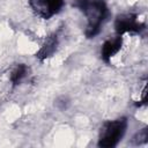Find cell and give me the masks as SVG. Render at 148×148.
Masks as SVG:
<instances>
[{
  "instance_id": "obj_1",
  "label": "cell",
  "mask_w": 148,
  "mask_h": 148,
  "mask_svg": "<svg viewBox=\"0 0 148 148\" xmlns=\"http://www.w3.org/2000/svg\"><path fill=\"white\" fill-rule=\"evenodd\" d=\"M73 7L77 8L87 18L84 31L87 38L97 36L110 15L105 0H75Z\"/></svg>"
},
{
  "instance_id": "obj_2",
  "label": "cell",
  "mask_w": 148,
  "mask_h": 148,
  "mask_svg": "<svg viewBox=\"0 0 148 148\" xmlns=\"http://www.w3.org/2000/svg\"><path fill=\"white\" fill-rule=\"evenodd\" d=\"M127 130V119L125 117L106 120L103 123L99 133L97 146L101 148H113L123 139Z\"/></svg>"
},
{
  "instance_id": "obj_3",
  "label": "cell",
  "mask_w": 148,
  "mask_h": 148,
  "mask_svg": "<svg viewBox=\"0 0 148 148\" xmlns=\"http://www.w3.org/2000/svg\"><path fill=\"white\" fill-rule=\"evenodd\" d=\"M146 29V24L138 20V15L133 13L120 14L114 20V30L117 35L123 36L126 32L141 34Z\"/></svg>"
},
{
  "instance_id": "obj_4",
  "label": "cell",
  "mask_w": 148,
  "mask_h": 148,
  "mask_svg": "<svg viewBox=\"0 0 148 148\" xmlns=\"http://www.w3.org/2000/svg\"><path fill=\"white\" fill-rule=\"evenodd\" d=\"M64 5V0H29V6L32 12L43 20H50L60 13Z\"/></svg>"
},
{
  "instance_id": "obj_5",
  "label": "cell",
  "mask_w": 148,
  "mask_h": 148,
  "mask_svg": "<svg viewBox=\"0 0 148 148\" xmlns=\"http://www.w3.org/2000/svg\"><path fill=\"white\" fill-rule=\"evenodd\" d=\"M121 45H123V37L117 35L114 38H110V39H106L103 45H102V49H101V58L104 62L109 64L111 58L117 54L119 52V50L121 49Z\"/></svg>"
},
{
  "instance_id": "obj_6",
  "label": "cell",
  "mask_w": 148,
  "mask_h": 148,
  "mask_svg": "<svg viewBox=\"0 0 148 148\" xmlns=\"http://www.w3.org/2000/svg\"><path fill=\"white\" fill-rule=\"evenodd\" d=\"M58 44H59V38H58V35L54 32V34H51L50 36L46 37V39L44 40L43 45L40 46V49L38 50V52L36 53V58L40 61H44L46 60L47 58L52 57L54 54V52L57 51V47H58Z\"/></svg>"
},
{
  "instance_id": "obj_7",
  "label": "cell",
  "mask_w": 148,
  "mask_h": 148,
  "mask_svg": "<svg viewBox=\"0 0 148 148\" xmlns=\"http://www.w3.org/2000/svg\"><path fill=\"white\" fill-rule=\"evenodd\" d=\"M28 72H29V68L25 64H18L14 67V69L10 73V82L15 87V86H18L28 75Z\"/></svg>"
},
{
  "instance_id": "obj_8",
  "label": "cell",
  "mask_w": 148,
  "mask_h": 148,
  "mask_svg": "<svg viewBox=\"0 0 148 148\" xmlns=\"http://www.w3.org/2000/svg\"><path fill=\"white\" fill-rule=\"evenodd\" d=\"M148 139V133H147V127H143L140 132L136 133V135L134 136V141L136 145H141V143H146Z\"/></svg>"
}]
</instances>
